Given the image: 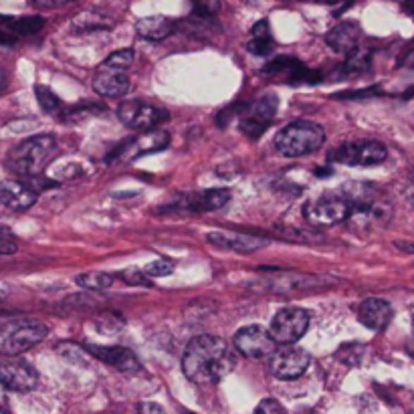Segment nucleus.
I'll return each mask as SVG.
<instances>
[{
	"mask_svg": "<svg viewBox=\"0 0 414 414\" xmlns=\"http://www.w3.org/2000/svg\"><path fill=\"white\" fill-rule=\"evenodd\" d=\"M132 63H133L132 49H121V51H116V53H111V55L104 61V65L116 67V69H123V71H128Z\"/></svg>",
	"mask_w": 414,
	"mask_h": 414,
	"instance_id": "obj_29",
	"label": "nucleus"
},
{
	"mask_svg": "<svg viewBox=\"0 0 414 414\" xmlns=\"http://www.w3.org/2000/svg\"><path fill=\"white\" fill-rule=\"evenodd\" d=\"M35 93H37V102H39V105L43 107L47 114H55V111H59L61 109L59 97H57L51 89L44 87V85H37V87H35Z\"/></svg>",
	"mask_w": 414,
	"mask_h": 414,
	"instance_id": "obj_28",
	"label": "nucleus"
},
{
	"mask_svg": "<svg viewBox=\"0 0 414 414\" xmlns=\"http://www.w3.org/2000/svg\"><path fill=\"white\" fill-rule=\"evenodd\" d=\"M388 158L384 144L374 140H358L348 142L331 154V160L346 166H376Z\"/></svg>",
	"mask_w": 414,
	"mask_h": 414,
	"instance_id": "obj_8",
	"label": "nucleus"
},
{
	"mask_svg": "<svg viewBox=\"0 0 414 414\" xmlns=\"http://www.w3.org/2000/svg\"><path fill=\"white\" fill-rule=\"evenodd\" d=\"M140 414H164V410L154 402H142L140 404Z\"/></svg>",
	"mask_w": 414,
	"mask_h": 414,
	"instance_id": "obj_37",
	"label": "nucleus"
},
{
	"mask_svg": "<svg viewBox=\"0 0 414 414\" xmlns=\"http://www.w3.org/2000/svg\"><path fill=\"white\" fill-rule=\"evenodd\" d=\"M410 324H413V334H414V311H413V317H410Z\"/></svg>",
	"mask_w": 414,
	"mask_h": 414,
	"instance_id": "obj_44",
	"label": "nucleus"
},
{
	"mask_svg": "<svg viewBox=\"0 0 414 414\" xmlns=\"http://www.w3.org/2000/svg\"><path fill=\"white\" fill-rule=\"evenodd\" d=\"M336 283L326 275L317 277V275H301V273H285L277 275L275 279H267L265 289L273 293H293V291H313L319 287H327Z\"/></svg>",
	"mask_w": 414,
	"mask_h": 414,
	"instance_id": "obj_14",
	"label": "nucleus"
},
{
	"mask_svg": "<svg viewBox=\"0 0 414 414\" xmlns=\"http://www.w3.org/2000/svg\"><path fill=\"white\" fill-rule=\"evenodd\" d=\"M126 326V322H123V317L118 315V313H111V311H105L102 315H97L95 317V327L105 334V336H114V334H118Z\"/></svg>",
	"mask_w": 414,
	"mask_h": 414,
	"instance_id": "obj_26",
	"label": "nucleus"
},
{
	"mask_svg": "<svg viewBox=\"0 0 414 414\" xmlns=\"http://www.w3.org/2000/svg\"><path fill=\"white\" fill-rule=\"evenodd\" d=\"M182 414H194V413H186V410H184V413H182Z\"/></svg>",
	"mask_w": 414,
	"mask_h": 414,
	"instance_id": "obj_46",
	"label": "nucleus"
},
{
	"mask_svg": "<svg viewBox=\"0 0 414 414\" xmlns=\"http://www.w3.org/2000/svg\"><path fill=\"white\" fill-rule=\"evenodd\" d=\"M277 114V97L275 95H263L251 104L241 116V130L249 138H259L271 126V121Z\"/></svg>",
	"mask_w": 414,
	"mask_h": 414,
	"instance_id": "obj_13",
	"label": "nucleus"
},
{
	"mask_svg": "<svg viewBox=\"0 0 414 414\" xmlns=\"http://www.w3.org/2000/svg\"><path fill=\"white\" fill-rule=\"evenodd\" d=\"M6 296H8V285L0 281V299H4Z\"/></svg>",
	"mask_w": 414,
	"mask_h": 414,
	"instance_id": "obj_41",
	"label": "nucleus"
},
{
	"mask_svg": "<svg viewBox=\"0 0 414 414\" xmlns=\"http://www.w3.org/2000/svg\"><path fill=\"white\" fill-rule=\"evenodd\" d=\"M0 414H8V413H6V410H2V408H0Z\"/></svg>",
	"mask_w": 414,
	"mask_h": 414,
	"instance_id": "obj_45",
	"label": "nucleus"
},
{
	"mask_svg": "<svg viewBox=\"0 0 414 414\" xmlns=\"http://www.w3.org/2000/svg\"><path fill=\"white\" fill-rule=\"evenodd\" d=\"M59 146L57 140L49 133L32 135L16 144L15 148L6 156V166L11 172H15L23 178H41L44 168L57 156Z\"/></svg>",
	"mask_w": 414,
	"mask_h": 414,
	"instance_id": "obj_3",
	"label": "nucleus"
},
{
	"mask_svg": "<svg viewBox=\"0 0 414 414\" xmlns=\"http://www.w3.org/2000/svg\"><path fill=\"white\" fill-rule=\"evenodd\" d=\"M231 200V190L226 188H214L207 193H194V194H182L174 200V208L178 210H188V212H210V210H219Z\"/></svg>",
	"mask_w": 414,
	"mask_h": 414,
	"instance_id": "obj_15",
	"label": "nucleus"
},
{
	"mask_svg": "<svg viewBox=\"0 0 414 414\" xmlns=\"http://www.w3.org/2000/svg\"><path fill=\"white\" fill-rule=\"evenodd\" d=\"M114 25L111 16L104 15L99 11H85L79 13L73 18V29L85 30V32H93V30H105Z\"/></svg>",
	"mask_w": 414,
	"mask_h": 414,
	"instance_id": "obj_24",
	"label": "nucleus"
},
{
	"mask_svg": "<svg viewBox=\"0 0 414 414\" xmlns=\"http://www.w3.org/2000/svg\"><path fill=\"white\" fill-rule=\"evenodd\" d=\"M406 196H408V200L414 205V172L408 178V186H406Z\"/></svg>",
	"mask_w": 414,
	"mask_h": 414,
	"instance_id": "obj_39",
	"label": "nucleus"
},
{
	"mask_svg": "<svg viewBox=\"0 0 414 414\" xmlns=\"http://www.w3.org/2000/svg\"><path fill=\"white\" fill-rule=\"evenodd\" d=\"M255 414H287V413H285V408H283L277 400L265 398V400H261V404L257 406Z\"/></svg>",
	"mask_w": 414,
	"mask_h": 414,
	"instance_id": "obj_34",
	"label": "nucleus"
},
{
	"mask_svg": "<svg viewBox=\"0 0 414 414\" xmlns=\"http://www.w3.org/2000/svg\"><path fill=\"white\" fill-rule=\"evenodd\" d=\"M39 193L23 180H2L0 182V205L11 210H27L37 202Z\"/></svg>",
	"mask_w": 414,
	"mask_h": 414,
	"instance_id": "obj_17",
	"label": "nucleus"
},
{
	"mask_svg": "<svg viewBox=\"0 0 414 414\" xmlns=\"http://www.w3.org/2000/svg\"><path fill=\"white\" fill-rule=\"evenodd\" d=\"M326 142V130L319 123L299 119L289 126H285L281 132L275 135V148L287 158H299L319 150Z\"/></svg>",
	"mask_w": 414,
	"mask_h": 414,
	"instance_id": "obj_4",
	"label": "nucleus"
},
{
	"mask_svg": "<svg viewBox=\"0 0 414 414\" xmlns=\"http://www.w3.org/2000/svg\"><path fill=\"white\" fill-rule=\"evenodd\" d=\"M16 249H18V245H16L15 235L6 226L0 224V255H13L16 252Z\"/></svg>",
	"mask_w": 414,
	"mask_h": 414,
	"instance_id": "obj_32",
	"label": "nucleus"
},
{
	"mask_svg": "<svg viewBox=\"0 0 414 414\" xmlns=\"http://www.w3.org/2000/svg\"><path fill=\"white\" fill-rule=\"evenodd\" d=\"M119 277L128 283V285H146V287L150 285L148 275L144 273V269H135V267H130V269L121 271V273H119Z\"/></svg>",
	"mask_w": 414,
	"mask_h": 414,
	"instance_id": "obj_31",
	"label": "nucleus"
},
{
	"mask_svg": "<svg viewBox=\"0 0 414 414\" xmlns=\"http://www.w3.org/2000/svg\"><path fill=\"white\" fill-rule=\"evenodd\" d=\"M350 202L340 193H327L315 200H311L308 207L303 208V217L310 222L311 229L315 226H331L338 222L350 221Z\"/></svg>",
	"mask_w": 414,
	"mask_h": 414,
	"instance_id": "obj_6",
	"label": "nucleus"
},
{
	"mask_svg": "<svg viewBox=\"0 0 414 414\" xmlns=\"http://www.w3.org/2000/svg\"><path fill=\"white\" fill-rule=\"evenodd\" d=\"M49 334V327L35 319H16L0 327V354L18 355L41 343Z\"/></svg>",
	"mask_w": 414,
	"mask_h": 414,
	"instance_id": "obj_5",
	"label": "nucleus"
},
{
	"mask_svg": "<svg viewBox=\"0 0 414 414\" xmlns=\"http://www.w3.org/2000/svg\"><path fill=\"white\" fill-rule=\"evenodd\" d=\"M89 354L95 355L97 360H102L105 364L114 366L116 370L123 374H135L142 370V364L138 362V358L133 355L132 350L121 348V346H87Z\"/></svg>",
	"mask_w": 414,
	"mask_h": 414,
	"instance_id": "obj_19",
	"label": "nucleus"
},
{
	"mask_svg": "<svg viewBox=\"0 0 414 414\" xmlns=\"http://www.w3.org/2000/svg\"><path fill=\"white\" fill-rule=\"evenodd\" d=\"M93 89L104 97H121V95H128L132 83L123 69H116V67L102 63L99 69L93 75Z\"/></svg>",
	"mask_w": 414,
	"mask_h": 414,
	"instance_id": "obj_16",
	"label": "nucleus"
},
{
	"mask_svg": "<svg viewBox=\"0 0 414 414\" xmlns=\"http://www.w3.org/2000/svg\"><path fill=\"white\" fill-rule=\"evenodd\" d=\"M118 118L123 126L140 130V132H152L156 126L168 119L166 109L158 105L140 102V99H128L118 107Z\"/></svg>",
	"mask_w": 414,
	"mask_h": 414,
	"instance_id": "obj_7",
	"label": "nucleus"
},
{
	"mask_svg": "<svg viewBox=\"0 0 414 414\" xmlns=\"http://www.w3.org/2000/svg\"><path fill=\"white\" fill-rule=\"evenodd\" d=\"M358 319H360L362 326L368 327V329L382 331L392 319V308L386 299H380V297L364 299L358 305Z\"/></svg>",
	"mask_w": 414,
	"mask_h": 414,
	"instance_id": "obj_20",
	"label": "nucleus"
},
{
	"mask_svg": "<svg viewBox=\"0 0 414 414\" xmlns=\"http://www.w3.org/2000/svg\"><path fill=\"white\" fill-rule=\"evenodd\" d=\"M0 384L11 392H30L39 384V374L25 360L6 358L0 360Z\"/></svg>",
	"mask_w": 414,
	"mask_h": 414,
	"instance_id": "obj_12",
	"label": "nucleus"
},
{
	"mask_svg": "<svg viewBox=\"0 0 414 414\" xmlns=\"http://www.w3.org/2000/svg\"><path fill=\"white\" fill-rule=\"evenodd\" d=\"M207 241L212 247L226 249V251L243 252V255L255 252L267 247L265 238L252 237V235H243V233H233V231H214V233H208Z\"/></svg>",
	"mask_w": 414,
	"mask_h": 414,
	"instance_id": "obj_18",
	"label": "nucleus"
},
{
	"mask_svg": "<svg viewBox=\"0 0 414 414\" xmlns=\"http://www.w3.org/2000/svg\"><path fill=\"white\" fill-rule=\"evenodd\" d=\"M235 368V355L226 341L219 336H198L194 338L182 355V370L186 378L198 386H210L221 382Z\"/></svg>",
	"mask_w": 414,
	"mask_h": 414,
	"instance_id": "obj_1",
	"label": "nucleus"
},
{
	"mask_svg": "<svg viewBox=\"0 0 414 414\" xmlns=\"http://www.w3.org/2000/svg\"><path fill=\"white\" fill-rule=\"evenodd\" d=\"M249 51H251L252 55H269L273 51L271 37H267V39H252L251 43H249Z\"/></svg>",
	"mask_w": 414,
	"mask_h": 414,
	"instance_id": "obj_35",
	"label": "nucleus"
},
{
	"mask_svg": "<svg viewBox=\"0 0 414 414\" xmlns=\"http://www.w3.org/2000/svg\"><path fill=\"white\" fill-rule=\"evenodd\" d=\"M4 87H6V73H4V69L0 67V93L4 91Z\"/></svg>",
	"mask_w": 414,
	"mask_h": 414,
	"instance_id": "obj_40",
	"label": "nucleus"
},
{
	"mask_svg": "<svg viewBox=\"0 0 414 414\" xmlns=\"http://www.w3.org/2000/svg\"><path fill=\"white\" fill-rule=\"evenodd\" d=\"M308 414H315V413H308Z\"/></svg>",
	"mask_w": 414,
	"mask_h": 414,
	"instance_id": "obj_47",
	"label": "nucleus"
},
{
	"mask_svg": "<svg viewBox=\"0 0 414 414\" xmlns=\"http://www.w3.org/2000/svg\"><path fill=\"white\" fill-rule=\"evenodd\" d=\"M170 144V133L166 130H152V132L142 133L140 138H135L132 144H128L123 150V156L128 160H135L142 158L152 152H160Z\"/></svg>",
	"mask_w": 414,
	"mask_h": 414,
	"instance_id": "obj_21",
	"label": "nucleus"
},
{
	"mask_svg": "<svg viewBox=\"0 0 414 414\" xmlns=\"http://www.w3.org/2000/svg\"><path fill=\"white\" fill-rule=\"evenodd\" d=\"M311 364V355L293 346H285L271 355V372L279 380H297L301 378Z\"/></svg>",
	"mask_w": 414,
	"mask_h": 414,
	"instance_id": "obj_11",
	"label": "nucleus"
},
{
	"mask_svg": "<svg viewBox=\"0 0 414 414\" xmlns=\"http://www.w3.org/2000/svg\"><path fill=\"white\" fill-rule=\"evenodd\" d=\"M233 341L241 354L252 358V360H263L267 355H273L277 352L275 350L277 341L273 340L269 329L261 326H247L238 329Z\"/></svg>",
	"mask_w": 414,
	"mask_h": 414,
	"instance_id": "obj_10",
	"label": "nucleus"
},
{
	"mask_svg": "<svg viewBox=\"0 0 414 414\" xmlns=\"http://www.w3.org/2000/svg\"><path fill=\"white\" fill-rule=\"evenodd\" d=\"M341 194L350 202V222L358 226H384L392 219V205L372 184L350 182L341 188Z\"/></svg>",
	"mask_w": 414,
	"mask_h": 414,
	"instance_id": "obj_2",
	"label": "nucleus"
},
{
	"mask_svg": "<svg viewBox=\"0 0 414 414\" xmlns=\"http://www.w3.org/2000/svg\"><path fill=\"white\" fill-rule=\"evenodd\" d=\"M57 352L61 355H65L67 360H73V362H85V350L75 346V343H59L57 346Z\"/></svg>",
	"mask_w": 414,
	"mask_h": 414,
	"instance_id": "obj_33",
	"label": "nucleus"
},
{
	"mask_svg": "<svg viewBox=\"0 0 414 414\" xmlns=\"http://www.w3.org/2000/svg\"><path fill=\"white\" fill-rule=\"evenodd\" d=\"M16 39L13 35H8V32H0V44L2 47H8V44H15Z\"/></svg>",
	"mask_w": 414,
	"mask_h": 414,
	"instance_id": "obj_38",
	"label": "nucleus"
},
{
	"mask_svg": "<svg viewBox=\"0 0 414 414\" xmlns=\"http://www.w3.org/2000/svg\"><path fill=\"white\" fill-rule=\"evenodd\" d=\"M172 271H174V261H170V259H156L144 267V273L148 277H166Z\"/></svg>",
	"mask_w": 414,
	"mask_h": 414,
	"instance_id": "obj_30",
	"label": "nucleus"
},
{
	"mask_svg": "<svg viewBox=\"0 0 414 414\" xmlns=\"http://www.w3.org/2000/svg\"><path fill=\"white\" fill-rule=\"evenodd\" d=\"M252 39H267V37H271L269 35V23L267 20H261V23H257L255 27H252Z\"/></svg>",
	"mask_w": 414,
	"mask_h": 414,
	"instance_id": "obj_36",
	"label": "nucleus"
},
{
	"mask_svg": "<svg viewBox=\"0 0 414 414\" xmlns=\"http://www.w3.org/2000/svg\"><path fill=\"white\" fill-rule=\"evenodd\" d=\"M326 43L341 55H352L354 51H358V43H360V27L355 23H340L336 29H331L327 32Z\"/></svg>",
	"mask_w": 414,
	"mask_h": 414,
	"instance_id": "obj_22",
	"label": "nucleus"
},
{
	"mask_svg": "<svg viewBox=\"0 0 414 414\" xmlns=\"http://www.w3.org/2000/svg\"><path fill=\"white\" fill-rule=\"evenodd\" d=\"M404 8H406L408 13H413V16H414V4H404Z\"/></svg>",
	"mask_w": 414,
	"mask_h": 414,
	"instance_id": "obj_42",
	"label": "nucleus"
},
{
	"mask_svg": "<svg viewBox=\"0 0 414 414\" xmlns=\"http://www.w3.org/2000/svg\"><path fill=\"white\" fill-rule=\"evenodd\" d=\"M174 29H176V23L160 15L146 16V18H140L135 23V32L142 39H148V41H162L168 35H172Z\"/></svg>",
	"mask_w": 414,
	"mask_h": 414,
	"instance_id": "obj_23",
	"label": "nucleus"
},
{
	"mask_svg": "<svg viewBox=\"0 0 414 414\" xmlns=\"http://www.w3.org/2000/svg\"><path fill=\"white\" fill-rule=\"evenodd\" d=\"M75 283L83 289H91V291H104L107 287L114 285V275L109 273H102V271H93V273H83L79 275Z\"/></svg>",
	"mask_w": 414,
	"mask_h": 414,
	"instance_id": "obj_25",
	"label": "nucleus"
},
{
	"mask_svg": "<svg viewBox=\"0 0 414 414\" xmlns=\"http://www.w3.org/2000/svg\"><path fill=\"white\" fill-rule=\"evenodd\" d=\"M0 23H6V25H8V23H11V18H8V16L0 15Z\"/></svg>",
	"mask_w": 414,
	"mask_h": 414,
	"instance_id": "obj_43",
	"label": "nucleus"
},
{
	"mask_svg": "<svg viewBox=\"0 0 414 414\" xmlns=\"http://www.w3.org/2000/svg\"><path fill=\"white\" fill-rule=\"evenodd\" d=\"M44 27V18L41 16H20L8 23V29L16 35H35Z\"/></svg>",
	"mask_w": 414,
	"mask_h": 414,
	"instance_id": "obj_27",
	"label": "nucleus"
},
{
	"mask_svg": "<svg viewBox=\"0 0 414 414\" xmlns=\"http://www.w3.org/2000/svg\"><path fill=\"white\" fill-rule=\"evenodd\" d=\"M310 327V313L299 308H287L281 310L273 319H271V336L277 343L289 346L303 338V334Z\"/></svg>",
	"mask_w": 414,
	"mask_h": 414,
	"instance_id": "obj_9",
	"label": "nucleus"
}]
</instances>
